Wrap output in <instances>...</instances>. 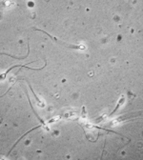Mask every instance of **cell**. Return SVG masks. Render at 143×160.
Segmentation results:
<instances>
[{"instance_id":"obj_1","label":"cell","mask_w":143,"mask_h":160,"mask_svg":"<svg viewBox=\"0 0 143 160\" xmlns=\"http://www.w3.org/2000/svg\"><path fill=\"white\" fill-rule=\"evenodd\" d=\"M35 30H36V31H40V32H42L46 33V34H47L51 39H53V40H54V41H55L56 43H58V44H60V45H62V46H64V47H66V48L74 49V50H86V46H84V45H81V44H78V45H72V44H68V43H66V42H64V41H61V40L57 39L56 37H54V36L51 35L50 33L46 32L45 31L38 30V29H35Z\"/></svg>"},{"instance_id":"obj_2","label":"cell","mask_w":143,"mask_h":160,"mask_svg":"<svg viewBox=\"0 0 143 160\" xmlns=\"http://www.w3.org/2000/svg\"><path fill=\"white\" fill-rule=\"evenodd\" d=\"M15 67H24V68H26V69H29V70H33V71H40V70H42V69H44L45 67H46V64L42 67V68H39V69H33V68H29V67H27L26 65H14V66H13V67H11L10 69H8L4 73H2V74H0V80H4L5 78H6V76H7V74L10 72V71L11 70H13V68H15Z\"/></svg>"},{"instance_id":"obj_3","label":"cell","mask_w":143,"mask_h":160,"mask_svg":"<svg viewBox=\"0 0 143 160\" xmlns=\"http://www.w3.org/2000/svg\"><path fill=\"white\" fill-rule=\"evenodd\" d=\"M124 101H125V97H124V95H122V96L120 97V99H119V101H118V103H117L116 107H115V110L110 113V115H113V114H114V113L118 110V108H119L122 104H123V102H124Z\"/></svg>"}]
</instances>
